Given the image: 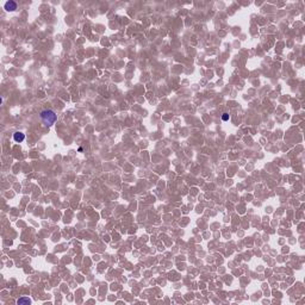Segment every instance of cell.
<instances>
[{
    "mask_svg": "<svg viewBox=\"0 0 305 305\" xmlns=\"http://www.w3.org/2000/svg\"><path fill=\"white\" fill-rule=\"evenodd\" d=\"M222 118H223V121H228L229 119V114L228 113H223V117Z\"/></svg>",
    "mask_w": 305,
    "mask_h": 305,
    "instance_id": "5b68a950",
    "label": "cell"
},
{
    "mask_svg": "<svg viewBox=\"0 0 305 305\" xmlns=\"http://www.w3.org/2000/svg\"><path fill=\"white\" fill-rule=\"evenodd\" d=\"M30 303H31V300L29 298H21V299L17 300V304H30Z\"/></svg>",
    "mask_w": 305,
    "mask_h": 305,
    "instance_id": "277c9868",
    "label": "cell"
},
{
    "mask_svg": "<svg viewBox=\"0 0 305 305\" xmlns=\"http://www.w3.org/2000/svg\"><path fill=\"white\" fill-rule=\"evenodd\" d=\"M39 117H41L42 122L47 126L53 125L57 121V116H56V113L53 110H43V111H41V113H39Z\"/></svg>",
    "mask_w": 305,
    "mask_h": 305,
    "instance_id": "6da1fadb",
    "label": "cell"
},
{
    "mask_svg": "<svg viewBox=\"0 0 305 305\" xmlns=\"http://www.w3.org/2000/svg\"><path fill=\"white\" fill-rule=\"evenodd\" d=\"M13 140H14L16 142H18V143H21V142H23V141L25 140V135H24L23 132L17 131V132L13 134Z\"/></svg>",
    "mask_w": 305,
    "mask_h": 305,
    "instance_id": "7a4b0ae2",
    "label": "cell"
},
{
    "mask_svg": "<svg viewBox=\"0 0 305 305\" xmlns=\"http://www.w3.org/2000/svg\"><path fill=\"white\" fill-rule=\"evenodd\" d=\"M5 10L6 11H14V10H17V3L10 0V1H7L5 4Z\"/></svg>",
    "mask_w": 305,
    "mask_h": 305,
    "instance_id": "3957f363",
    "label": "cell"
}]
</instances>
